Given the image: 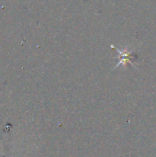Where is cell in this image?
<instances>
[{
    "label": "cell",
    "mask_w": 156,
    "mask_h": 157,
    "mask_svg": "<svg viewBox=\"0 0 156 157\" xmlns=\"http://www.w3.org/2000/svg\"><path fill=\"white\" fill-rule=\"evenodd\" d=\"M111 47L114 48V49H116L117 52H118V53L120 54V61L119 62V63H118L117 66H119V64H121V63L127 64V63H131V64H133V63L131 62V55L133 53V50H128V47H126L124 50H120L119 48H116L114 45H112Z\"/></svg>",
    "instance_id": "obj_1"
}]
</instances>
